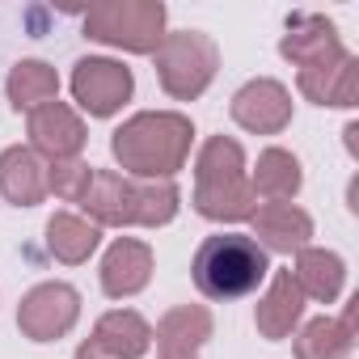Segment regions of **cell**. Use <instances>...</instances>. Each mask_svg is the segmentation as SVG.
Listing matches in <instances>:
<instances>
[{
	"instance_id": "1",
	"label": "cell",
	"mask_w": 359,
	"mask_h": 359,
	"mask_svg": "<svg viewBox=\"0 0 359 359\" xmlns=\"http://www.w3.org/2000/svg\"><path fill=\"white\" fill-rule=\"evenodd\" d=\"M195 123L177 110H140L110 135V156L123 177L135 182H173L191 161Z\"/></svg>"
},
{
	"instance_id": "2",
	"label": "cell",
	"mask_w": 359,
	"mask_h": 359,
	"mask_svg": "<svg viewBox=\"0 0 359 359\" xmlns=\"http://www.w3.org/2000/svg\"><path fill=\"white\" fill-rule=\"evenodd\" d=\"M195 212L212 224H241L254 216L258 199L250 191L245 148L233 135H208L195 156Z\"/></svg>"
},
{
	"instance_id": "3",
	"label": "cell",
	"mask_w": 359,
	"mask_h": 359,
	"mask_svg": "<svg viewBox=\"0 0 359 359\" xmlns=\"http://www.w3.org/2000/svg\"><path fill=\"white\" fill-rule=\"evenodd\" d=\"M266 275H271V258L250 233H212L191 258V279L199 296L220 304L254 296Z\"/></svg>"
},
{
	"instance_id": "4",
	"label": "cell",
	"mask_w": 359,
	"mask_h": 359,
	"mask_svg": "<svg viewBox=\"0 0 359 359\" xmlns=\"http://www.w3.org/2000/svg\"><path fill=\"white\" fill-rule=\"evenodd\" d=\"M165 22L161 0H97L85 13V39L127 55H152L165 39Z\"/></svg>"
},
{
	"instance_id": "5",
	"label": "cell",
	"mask_w": 359,
	"mask_h": 359,
	"mask_svg": "<svg viewBox=\"0 0 359 359\" xmlns=\"http://www.w3.org/2000/svg\"><path fill=\"white\" fill-rule=\"evenodd\" d=\"M152 60H156V81L173 102L203 97L220 72V47L203 30H165Z\"/></svg>"
},
{
	"instance_id": "6",
	"label": "cell",
	"mask_w": 359,
	"mask_h": 359,
	"mask_svg": "<svg viewBox=\"0 0 359 359\" xmlns=\"http://www.w3.org/2000/svg\"><path fill=\"white\" fill-rule=\"evenodd\" d=\"M68 89H72V102L89 114V118H114L131 93H135V76L123 60H110V55H85L72 64V76H68Z\"/></svg>"
},
{
	"instance_id": "7",
	"label": "cell",
	"mask_w": 359,
	"mask_h": 359,
	"mask_svg": "<svg viewBox=\"0 0 359 359\" xmlns=\"http://www.w3.org/2000/svg\"><path fill=\"white\" fill-rule=\"evenodd\" d=\"M76 321H81V292L64 279L30 287L18 304V330L30 342H60L76 330Z\"/></svg>"
},
{
	"instance_id": "8",
	"label": "cell",
	"mask_w": 359,
	"mask_h": 359,
	"mask_svg": "<svg viewBox=\"0 0 359 359\" xmlns=\"http://www.w3.org/2000/svg\"><path fill=\"white\" fill-rule=\"evenodd\" d=\"M233 123L250 135H279L292 123V93L275 76H254L233 93Z\"/></svg>"
},
{
	"instance_id": "9",
	"label": "cell",
	"mask_w": 359,
	"mask_h": 359,
	"mask_svg": "<svg viewBox=\"0 0 359 359\" xmlns=\"http://www.w3.org/2000/svg\"><path fill=\"white\" fill-rule=\"evenodd\" d=\"M26 135H30V148L47 161H72L85 152V140H89L85 118L68 102H47L34 114H26Z\"/></svg>"
},
{
	"instance_id": "10",
	"label": "cell",
	"mask_w": 359,
	"mask_h": 359,
	"mask_svg": "<svg viewBox=\"0 0 359 359\" xmlns=\"http://www.w3.org/2000/svg\"><path fill=\"white\" fill-rule=\"evenodd\" d=\"M216 334V317L208 304H173L156 330L152 342L161 351V359H203V346Z\"/></svg>"
},
{
	"instance_id": "11",
	"label": "cell",
	"mask_w": 359,
	"mask_h": 359,
	"mask_svg": "<svg viewBox=\"0 0 359 359\" xmlns=\"http://www.w3.org/2000/svg\"><path fill=\"white\" fill-rule=\"evenodd\" d=\"M102 292L110 300H131L148 287L152 279V245L140 241V237H118L110 241V250L102 254Z\"/></svg>"
},
{
	"instance_id": "12",
	"label": "cell",
	"mask_w": 359,
	"mask_h": 359,
	"mask_svg": "<svg viewBox=\"0 0 359 359\" xmlns=\"http://www.w3.org/2000/svg\"><path fill=\"white\" fill-rule=\"evenodd\" d=\"M296 89L313 102V106H330V110H351L359 106V60L351 51L317 64V68H300Z\"/></svg>"
},
{
	"instance_id": "13",
	"label": "cell",
	"mask_w": 359,
	"mask_h": 359,
	"mask_svg": "<svg viewBox=\"0 0 359 359\" xmlns=\"http://www.w3.org/2000/svg\"><path fill=\"white\" fill-rule=\"evenodd\" d=\"M250 237L266 254H300L313 241V216L300 203H258L250 216Z\"/></svg>"
},
{
	"instance_id": "14",
	"label": "cell",
	"mask_w": 359,
	"mask_h": 359,
	"mask_svg": "<svg viewBox=\"0 0 359 359\" xmlns=\"http://www.w3.org/2000/svg\"><path fill=\"white\" fill-rule=\"evenodd\" d=\"M76 208L97 229H135V182L114 169H93V182Z\"/></svg>"
},
{
	"instance_id": "15",
	"label": "cell",
	"mask_w": 359,
	"mask_h": 359,
	"mask_svg": "<svg viewBox=\"0 0 359 359\" xmlns=\"http://www.w3.org/2000/svg\"><path fill=\"white\" fill-rule=\"evenodd\" d=\"M342 39H338V26L321 13H296L287 18V34L279 39V55L296 68H317L334 55H342Z\"/></svg>"
},
{
	"instance_id": "16",
	"label": "cell",
	"mask_w": 359,
	"mask_h": 359,
	"mask_svg": "<svg viewBox=\"0 0 359 359\" xmlns=\"http://www.w3.org/2000/svg\"><path fill=\"white\" fill-rule=\"evenodd\" d=\"M0 199L13 208H39L47 199V161L30 144L0 152Z\"/></svg>"
},
{
	"instance_id": "17",
	"label": "cell",
	"mask_w": 359,
	"mask_h": 359,
	"mask_svg": "<svg viewBox=\"0 0 359 359\" xmlns=\"http://www.w3.org/2000/svg\"><path fill=\"white\" fill-rule=\"evenodd\" d=\"M304 317V296L292 279V271H275L266 292L258 296V309H254V330L266 338V342H283Z\"/></svg>"
},
{
	"instance_id": "18",
	"label": "cell",
	"mask_w": 359,
	"mask_h": 359,
	"mask_svg": "<svg viewBox=\"0 0 359 359\" xmlns=\"http://www.w3.org/2000/svg\"><path fill=\"white\" fill-rule=\"evenodd\" d=\"M300 187H304V169H300L296 152H287L279 144H271V148L258 152V161L250 169L254 199H262V203H292L300 195Z\"/></svg>"
},
{
	"instance_id": "19",
	"label": "cell",
	"mask_w": 359,
	"mask_h": 359,
	"mask_svg": "<svg viewBox=\"0 0 359 359\" xmlns=\"http://www.w3.org/2000/svg\"><path fill=\"white\" fill-rule=\"evenodd\" d=\"M292 279L300 287L304 300H317V304H334L346 287V262L342 254L334 250H321V245H304L296 254V266H292Z\"/></svg>"
},
{
	"instance_id": "20",
	"label": "cell",
	"mask_w": 359,
	"mask_h": 359,
	"mask_svg": "<svg viewBox=\"0 0 359 359\" xmlns=\"http://www.w3.org/2000/svg\"><path fill=\"white\" fill-rule=\"evenodd\" d=\"M89 342L110 359H144L152 346V325L135 309H110L97 317Z\"/></svg>"
},
{
	"instance_id": "21",
	"label": "cell",
	"mask_w": 359,
	"mask_h": 359,
	"mask_svg": "<svg viewBox=\"0 0 359 359\" xmlns=\"http://www.w3.org/2000/svg\"><path fill=\"white\" fill-rule=\"evenodd\" d=\"M5 93L18 114H34L47 102H60V72L47 60H18L5 76Z\"/></svg>"
},
{
	"instance_id": "22",
	"label": "cell",
	"mask_w": 359,
	"mask_h": 359,
	"mask_svg": "<svg viewBox=\"0 0 359 359\" xmlns=\"http://www.w3.org/2000/svg\"><path fill=\"white\" fill-rule=\"evenodd\" d=\"M97 245H102V229L89 224L85 216H76V212H55V216L47 220V254H51L55 262L81 266V262H89V258L97 254Z\"/></svg>"
},
{
	"instance_id": "23",
	"label": "cell",
	"mask_w": 359,
	"mask_h": 359,
	"mask_svg": "<svg viewBox=\"0 0 359 359\" xmlns=\"http://www.w3.org/2000/svg\"><path fill=\"white\" fill-rule=\"evenodd\" d=\"M355 351V325L342 317H313L296 334V359H346Z\"/></svg>"
},
{
	"instance_id": "24",
	"label": "cell",
	"mask_w": 359,
	"mask_h": 359,
	"mask_svg": "<svg viewBox=\"0 0 359 359\" xmlns=\"http://www.w3.org/2000/svg\"><path fill=\"white\" fill-rule=\"evenodd\" d=\"M177 208H182L177 182H135V229H165Z\"/></svg>"
},
{
	"instance_id": "25",
	"label": "cell",
	"mask_w": 359,
	"mask_h": 359,
	"mask_svg": "<svg viewBox=\"0 0 359 359\" xmlns=\"http://www.w3.org/2000/svg\"><path fill=\"white\" fill-rule=\"evenodd\" d=\"M93 182V165H85L81 156L72 161H47V195L64 199V203H81L85 191Z\"/></svg>"
},
{
	"instance_id": "26",
	"label": "cell",
	"mask_w": 359,
	"mask_h": 359,
	"mask_svg": "<svg viewBox=\"0 0 359 359\" xmlns=\"http://www.w3.org/2000/svg\"><path fill=\"white\" fill-rule=\"evenodd\" d=\"M342 135H346V152H351V156H359V123H346V131H342Z\"/></svg>"
},
{
	"instance_id": "27",
	"label": "cell",
	"mask_w": 359,
	"mask_h": 359,
	"mask_svg": "<svg viewBox=\"0 0 359 359\" xmlns=\"http://www.w3.org/2000/svg\"><path fill=\"white\" fill-rule=\"evenodd\" d=\"M72 359H110V355H102V351H97V346H93V342L85 338V342L76 346V355H72Z\"/></svg>"
}]
</instances>
